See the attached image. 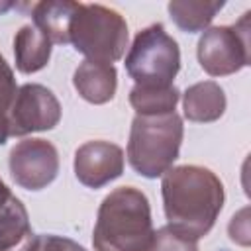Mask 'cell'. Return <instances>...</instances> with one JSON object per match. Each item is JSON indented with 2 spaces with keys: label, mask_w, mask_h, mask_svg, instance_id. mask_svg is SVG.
Masks as SVG:
<instances>
[{
  "label": "cell",
  "mask_w": 251,
  "mask_h": 251,
  "mask_svg": "<svg viewBox=\"0 0 251 251\" xmlns=\"http://www.w3.org/2000/svg\"><path fill=\"white\" fill-rule=\"evenodd\" d=\"M184 118L198 124L216 122L224 116L226 110V94L222 86L214 80H202L186 88L182 94Z\"/></svg>",
  "instance_id": "12"
},
{
  "label": "cell",
  "mask_w": 251,
  "mask_h": 251,
  "mask_svg": "<svg viewBox=\"0 0 251 251\" xmlns=\"http://www.w3.org/2000/svg\"><path fill=\"white\" fill-rule=\"evenodd\" d=\"M226 2H208V0H173L169 2L167 10L171 20L176 24L178 29L186 33H198L210 25L216 14L224 8Z\"/></svg>",
  "instance_id": "15"
},
{
  "label": "cell",
  "mask_w": 251,
  "mask_h": 251,
  "mask_svg": "<svg viewBox=\"0 0 251 251\" xmlns=\"http://www.w3.org/2000/svg\"><path fill=\"white\" fill-rule=\"evenodd\" d=\"M78 2L71 0H49V2H37L31 8L33 25L51 41L65 45L69 43V27L71 20L76 12Z\"/></svg>",
  "instance_id": "13"
},
{
  "label": "cell",
  "mask_w": 251,
  "mask_h": 251,
  "mask_svg": "<svg viewBox=\"0 0 251 251\" xmlns=\"http://www.w3.org/2000/svg\"><path fill=\"white\" fill-rule=\"evenodd\" d=\"M180 100V90L173 86H133L129 90V104L137 116H161L175 112Z\"/></svg>",
  "instance_id": "16"
},
{
  "label": "cell",
  "mask_w": 251,
  "mask_h": 251,
  "mask_svg": "<svg viewBox=\"0 0 251 251\" xmlns=\"http://www.w3.org/2000/svg\"><path fill=\"white\" fill-rule=\"evenodd\" d=\"M59 120L61 104L57 96L43 84L27 82L16 92L8 118V131L10 137H22L33 131L53 129Z\"/></svg>",
  "instance_id": "7"
},
{
  "label": "cell",
  "mask_w": 251,
  "mask_h": 251,
  "mask_svg": "<svg viewBox=\"0 0 251 251\" xmlns=\"http://www.w3.org/2000/svg\"><path fill=\"white\" fill-rule=\"evenodd\" d=\"M163 208L169 226L200 239L210 233L224 208V184L206 167H171L161 180Z\"/></svg>",
  "instance_id": "1"
},
{
  "label": "cell",
  "mask_w": 251,
  "mask_h": 251,
  "mask_svg": "<svg viewBox=\"0 0 251 251\" xmlns=\"http://www.w3.org/2000/svg\"><path fill=\"white\" fill-rule=\"evenodd\" d=\"M33 239L25 206L0 178V251H29Z\"/></svg>",
  "instance_id": "10"
},
{
  "label": "cell",
  "mask_w": 251,
  "mask_h": 251,
  "mask_svg": "<svg viewBox=\"0 0 251 251\" xmlns=\"http://www.w3.org/2000/svg\"><path fill=\"white\" fill-rule=\"evenodd\" d=\"M249 210L243 208L239 214H235L229 222V237L239 245H249Z\"/></svg>",
  "instance_id": "20"
},
{
  "label": "cell",
  "mask_w": 251,
  "mask_h": 251,
  "mask_svg": "<svg viewBox=\"0 0 251 251\" xmlns=\"http://www.w3.org/2000/svg\"><path fill=\"white\" fill-rule=\"evenodd\" d=\"M73 84L80 98L90 104H106L114 98L118 86V73L114 65L98 61H82L75 75Z\"/></svg>",
  "instance_id": "11"
},
{
  "label": "cell",
  "mask_w": 251,
  "mask_h": 251,
  "mask_svg": "<svg viewBox=\"0 0 251 251\" xmlns=\"http://www.w3.org/2000/svg\"><path fill=\"white\" fill-rule=\"evenodd\" d=\"M149 251H198V241L167 224L153 231Z\"/></svg>",
  "instance_id": "18"
},
{
  "label": "cell",
  "mask_w": 251,
  "mask_h": 251,
  "mask_svg": "<svg viewBox=\"0 0 251 251\" xmlns=\"http://www.w3.org/2000/svg\"><path fill=\"white\" fill-rule=\"evenodd\" d=\"M182 135L184 126L176 112L161 116L135 114L127 141L129 167L145 178L163 176L178 159Z\"/></svg>",
  "instance_id": "3"
},
{
  "label": "cell",
  "mask_w": 251,
  "mask_h": 251,
  "mask_svg": "<svg viewBox=\"0 0 251 251\" xmlns=\"http://www.w3.org/2000/svg\"><path fill=\"white\" fill-rule=\"evenodd\" d=\"M10 175L25 190H41L59 175V153L47 139L29 137L10 151Z\"/></svg>",
  "instance_id": "8"
},
{
  "label": "cell",
  "mask_w": 251,
  "mask_h": 251,
  "mask_svg": "<svg viewBox=\"0 0 251 251\" xmlns=\"http://www.w3.org/2000/svg\"><path fill=\"white\" fill-rule=\"evenodd\" d=\"M69 43L88 61L112 65L127 47V24L120 12L104 4L78 2L69 27Z\"/></svg>",
  "instance_id": "4"
},
{
  "label": "cell",
  "mask_w": 251,
  "mask_h": 251,
  "mask_svg": "<svg viewBox=\"0 0 251 251\" xmlns=\"http://www.w3.org/2000/svg\"><path fill=\"white\" fill-rule=\"evenodd\" d=\"M16 92H18V84L14 78V71L0 53V145H4L10 137L8 118H10Z\"/></svg>",
  "instance_id": "17"
},
{
  "label": "cell",
  "mask_w": 251,
  "mask_h": 251,
  "mask_svg": "<svg viewBox=\"0 0 251 251\" xmlns=\"http://www.w3.org/2000/svg\"><path fill=\"white\" fill-rule=\"evenodd\" d=\"M249 12L233 25H216L206 29L198 39V63L210 76H227L251 61Z\"/></svg>",
  "instance_id": "6"
},
{
  "label": "cell",
  "mask_w": 251,
  "mask_h": 251,
  "mask_svg": "<svg viewBox=\"0 0 251 251\" xmlns=\"http://www.w3.org/2000/svg\"><path fill=\"white\" fill-rule=\"evenodd\" d=\"M53 43L33 25H22L20 31L14 37V57H16V69L24 75H31L47 67L51 59V47Z\"/></svg>",
  "instance_id": "14"
},
{
  "label": "cell",
  "mask_w": 251,
  "mask_h": 251,
  "mask_svg": "<svg viewBox=\"0 0 251 251\" xmlns=\"http://www.w3.org/2000/svg\"><path fill=\"white\" fill-rule=\"evenodd\" d=\"M124 65L137 86H173L180 69V49L163 24H151L137 31Z\"/></svg>",
  "instance_id": "5"
},
{
  "label": "cell",
  "mask_w": 251,
  "mask_h": 251,
  "mask_svg": "<svg viewBox=\"0 0 251 251\" xmlns=\"http://www.w3.org/2000/svg\"><path fill=\"white\" fill-rule=\"evenodd\" d=\"M124 173V151L110 141H86L75 151V176L88 188H102Z\"/></svg>",
  "instance_id": "9"
},
{
  "label": "cell",
  "mask_w": 251,
  "mask_h": 251,
  "mask_svg": "<svg viewBox=\"0 0 251 251\" xmlns=\"http://www.w3.org/2000/svg\"><path fill=\"white\" fill-rule=\"evenodd\" d=\"M29 251H86V249L69 237L43 233V235H35Z\"/></svg>",
  "instance_id": "19"
},
{
  "label": "cell",
  "mask_w": 251,
  "mask_h": 251,
  "mask_svg": "<svg viewBox=\"0 0 251 251\" xmlns=\"http://www.w3.org/2000/svg\"><path fill=\"white\" fill-rule=\"evenodd\" d=\"M151 239L153 220L147 196L135 186L112 190L98 208L94 251H149Z\"/></svg>",
  "instance_id": "2"
}]
</instances>
